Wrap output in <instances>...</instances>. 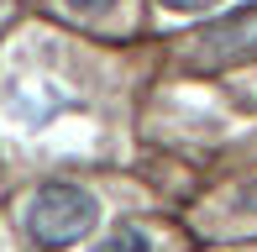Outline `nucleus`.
Listing matches in <instances>:
<instances>
[{"label":"nucleus","instance_id":"obj_1","mask_svg":"<svg viewBox=\"0 0 257 252\" xmlns=\"http://www.w3.org/2000/svg\"><path fill=\"white\" fill-rule=\"evenodd\" d=\"M95 221H100V205H95V194L79 189V184H42L27 205V236L42 252L74 247L79 236L95 231Z\"/></svg>","mask_w":257,"mask_h":252},{"label":"nucleus","instance_id":"obj_2","mask_svg":"<svg viewBox=\"0 0 257 252\" xmlns=\"http://www.w3.org/2000/svg\"><path fill=\"white\" fill-rule=\"evenodd\" d=\"M247 58H257V11H236L194 37V63L205 68H231Z\"/></svg>","mask_w":257,"mask_h":252},{"label":"nucleus","instance_id":"obj_3","mask_svg":"<svg viewBox=\"0 0 257 252\" xmlns=\"http://www.w3.org/2000/svg\"><path fill=\"white\" fill-rule=\"evenodd\" d=\"M100 252H153V236L142 231V226H132V221H121L110 236L100 242Z\"/></svg>","mask_w":257,"mask_h":252},{"label":"nucleus","instance_id":"obj_4","mask_svg":"<svg viewBox=\"0 0 257 252\" xmlns=\"http://www.w3.org/2000/svg\"><path fill=\"white\" fill-rule=\"evenodd\" d=\"M163 11H179V16H194V11H210V6H220V0H158Z\"/></svg>","mask_w":257,"mask_h":252},{"label":"nucleus","instance_id":"obj_5","mask_svg":"<svg viewBox=\"0 0 257 252\" xmlns=\"http://www.w3.org/2000/svg\"><path fill=\"white\" fill-rule=\"evenodd\" d=\"M236 210L257 215V179H252V184H241V189H236Z\"/></svg>","mask_w":257,"mask_h":252},{"label":"nucleus","instance_id":"obj_6","mask_svg":"<svg viewBox=\"0 0 257 252\" xmlns=\"http://www.w3.org/2000/svg\"><path fill=\"white\" fill-rule=\"evenodd\" d=\"M105 6H115V0H68V11H84V16H95Z\"/></svg>","mask_w":257,"mask_h":252}]
</instances>
